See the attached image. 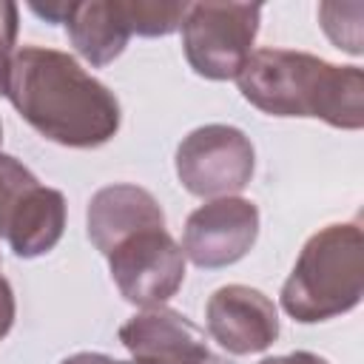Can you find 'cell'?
Returning <instances> with one entry per match:
<instances>
[{
  "instance_id": "obj_2",
  "label": "cell",
  "mask_w": 364,
  "mask_h": 364,
  "mask_svg": "<svg viewBox=\"0 0 364 364\" xmlns=\"http://www.w3.org/2000/svg\"><path fill=\"white\" fill-rule=\"evenodd\" d=\"M239 94L270 117L321 119L341 131L364 125V74L307 51L256 48L236 77Z\"/></svg>"
},
{
  "instance_id": "obj_8",
  "label": "cell",
  "mask_w": 364,
  "mask_h": 364,
  "mask_svg": "<svg viewBox=\"0 0 364 364\" xmlns=\"http://www.w3.org/2000/svg\"><path fill=\"white\" fill-rule=\"evenodd\" d=\"M208 336L230 355L267 350L279 338V310L270 296L247 284H225L205 304Z\"/></svg>"
},
{
  "instance_id": "obj_5",
  "label": "cell",
  "mask_w": 364,
  "mask_h": 364,
  "mask_svg": "<svg viewBox=\"0 0 364 364\" xmlns=\"http://www.w3.org/2000/svg\"><path fill=\"white\" fill-rule=\"evenodd\" d=\"M176 176L199 199L236 196L253 179L256 151L245 131L222 122L193 128L176 148Z\"/></svg>"
},
{
  "instance_id": "obj_3",
  "label": "cell",
  "mask_w": 364,
  "mask_h": 364,
  "mask_svg": "<svg viewBox=\"0 0 364 364\" xmlns=\"http://www.w3.org/2000/svg\"><path fill=\"white\" fill-rule=\"evenodd\" d=\"M364 296V233L358 222H333L316 230L287 282L282 284V310L301 321L316 324L358 307Z\"/></svg>"
},
{
  "instance_id": "obj_9",
  "label": "cell",
  "mask_w": 364,
  "mask_h": 364,
  "mask_svg": "<svg viewBox=\"0 0 364 364\" xmlns=\"http://www.w3.org/2000/svg\"><path fill=\"white\" fill-rule=\"evenodd\" d=\"M119 341L136 364H188L208 353L205 333L171 307H145L119 327Z\"/></svg>"
},
{
  "instance_id": "obj_14",
  "label": "cell",
  "mask_w": 364,
  "mask_h": 364,
  "mask_svg": "<svg viewBox=\"0 0 364 364\" xmlns=\"http://www.w3.org/2000/svg\"><path fill=\"white\" fill-rule=\"evenodd\" d=\"M361 17L364 6L358 0L353 3H321L318 6V26L330 37V43L353 57L364 54V40H361Z\"/></svg>"
},
{
  "instance_id": "obj_12",
  "label": "cell",
  "mask_w": 364,
  "mask_h": 364,
  "mask_svg": "<svg viewBox=\"0 0 364 364\" xmlns=\"http://www.w3.org/2000/svg\"><path fill=\"white\" fill-rule=\"evenodd\" d=\"M65 230V196L57 188L34 185L17 205L3 239L20 259H37L57 247Z\"/></svg>"
},
{
  "instance_id": "obj_19",
  "label": "cell",
  "mask_w": 364,
  "mask_h": 364,
  "mask_svg": "<svg viewBox=\"0 0 364 364\" xmlns=\"http://www.w3.org/2000/svg\"><path fill=\"white\" fill-rule=\"evenodd\" d=\"M60 364H136V361H119L105 353H74V355L63 358Z\"/></svg>"
},
{
  "instance_id": "obj_7",
  "label": "cell",
  "mask_w": 364,
  "mask_h": 364,
  "mask_svg": "<svg viewBox=\"0 0 364 364\" xmlns=\"http://www.w3.org/2000/svg\"><path fill=\"white\" fill-rule=\"evenodd\" d=\"M259 236V208L242 196L210 199L196 208L182 230V253L196 267L216 270L250 253Z\"/></svg>"
},
{
  "instance_id": "obj_4",
  "label": "cell",
  "mask_w": 364,
  "mask_h": 364,
  "mask_svg": "<svg viewBox=\"0 0 364 364\" xmlns=\"http://www.w3.org/2000/svg\"><path fill=\"white\" fill-rule=\"evenodd\" d=\"M259 23V3H188L179 26L188 65L205 80H236L253 54Z\"/></svg>"
},
{
  "instance_id": "obj_10",
  "label": "cell",
  "mask_w": 364,
  "mask_h": 364,
  "mask_svg": "<svg viewBox=\"0 0 364 364\" xmlns=\"http://www.w3.org/2000/svg\"><path fill=\"white\" fill-rule=\"evenodd\" d=\"M85 228L91 245L102 256H108L131 233L145 228H165V213L151 191L131 182H117L100 188L91 196L85 210Z\"/></svg>"
},
{
  "instance_id": "obj_6",
  "label": "cell",
  "mask_w": 364,
  "mask_h": 364,
  "mask_svg": "<svg viewBox=\"0 0 364 364\" xmlns=\"http://www.w3.org/2000/svg\"><path fill=\"white\" fill-rule=\"evenodd\" d=\"M119 296L136 307H159L185 282V253L168 228H145L122 239L108 256Z\"/></svg>"
},
{
  "instance_id": "obj_18",
  "label": "cell",
  "mask_w": 364,
  "mask_h": 364,
  "mask_svg": "<svg viewBox=\"0 0 364 364\" xmlns=\"http://www.w3.org/2000/svg\"><path fill=\"white\" fill-rule=\"evenodd\" d=\"M259 364H330V361L321 358V355H316V353L296 350V353H287V355H270V358H262Z\"/></svg>"
},
{
  "instance_id": "obj_20",
  "label": "cell",
  "mask_w": 364,
  "mask_h": 364,
  "mask_svg": "<svg viewBox=\"0 0 364 364\" xmlns=\"http://www.w3.org/2000/svg\"><path fill=\"white\" fill-rule=\"evenodd\" d=\"M188 364H233V361H228V358H222V355H216V353H202L199 358H193V361H188Z\"/></svg>"
},
{
  "instance_id": "obj_15",
  "label": "cell",
  "mask_w": 364,
  "mask_h": 364,
  "mask_svg": "<svg viewBox=\"0 0 364 364\" xmlns=\"http://www.w3.org/2000/svg\"><path fill=\"white\" fill-rule=\"evenodd\" d=\"M40 185L37 176L14 156L9 154H0V239L17 210V205L26 199V193Z\"/></svg>"
},
{
  "instance_id": "obj_1",
  "label": "cell",
  "mask_w": 364,
  "mask_h": 364,
  "mask_svg": "<svg viewBox=\"0 0 364 364\" xmlns=\"http://www.w3.org/2000/svg\"><path fill=\"white\" fill-rule=\"evenodd\" d=\"M9 102L48 142L100 148L119 131V100L71 54L48 46H23L9 74Z\"/></svg>"
},
{
  "instance_id": "obj_16",
  "label": "cell",
  "mask_w": 364,
  "mask_h": 364,
  "mask_svg": "<svg viewBox=\"0 0 364 364\" xmlns=\"http://www.w3.org/2000/svg\"><path fill=\"white\" fill-rule=\"evenodd\" d=\"M17 31H20V9L14 3L0 0V97L9 91V74L14 63V46H17Z\"/></svg>"
},
{
  "instance_id": "obj_11",
  "label": "cell",
  "mask_w": 364,
  "mask_h": 364,
  "mask_svg": "<svg viewBox=\"0 0 364 364\" xmlns=\"http://www.w3.org/2000/svg\"><path fill=\"white\" fill-rule=\"evenodd\" d=\"M63 26H65L68 40L77 48V54L82 60H88L94 68L114 63L131 40L122 0L68 3Z\"/></svg>"
},
{
  "instance_id": "obj_13",
  "label": "cell",
  "mask_w": 364,
  "mask_h": 364,
  "mask_svg": "<svg viewBox=\"0 0 364 364\" xmlns=\"http://www.w3.org/2000/svg\"><path fill=\"white\" fill-rule=\"evenodd\" d=\"M131 34L139 37H168L182 26L188 3H159V0H122Z\"/></svg>"
},
{
  "instance_id": "obj_17",
  "label": "cell",
  "mask_w": 364,
  "mask_h": 364,
  "mask_svg": "<svg viewBox=\"0 0 364 364\" xmlns=\"http://www.w3.org/2000/svg\"><path fill=\"white\" fill-rule=\"evenodd\" d=\"M17 316V301H14V290L9 284V279L0 273V341L9 336L11 324Z\"/></svg>"
},
{
  "instance_id": "obj_21",
  "label": "cell",
  "mask_w": 364,
  "mask_h": 364,
  "mask_svg": "<svg viewBox=\"0 0 364 364\" xmlns=\"http://www.w3.org/2000/svg\"><path fill=\"white\" fill-rule=\"evenodd\" d=\"M0 142H3V125H0Z\"/></svg>"
}]
</instances>
